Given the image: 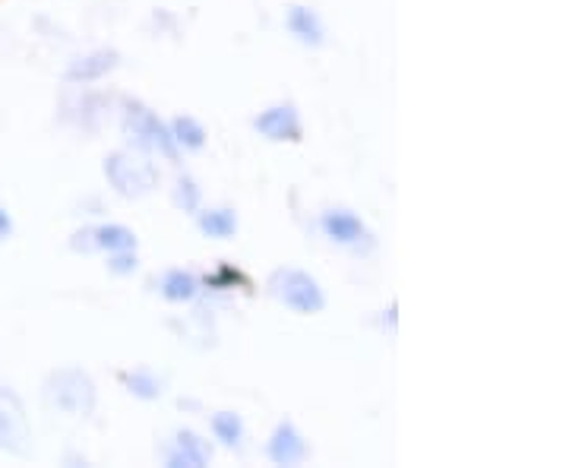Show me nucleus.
Here are the masks:
<instances>
[{
    "label": "nucleus",
    "mask_w": 569,
    "mask_h": 468,
    "mask_svg": "<svg viewBox=\"0 0 569 468\" xmlns=\"http://www.w3.org/2000/svg\"><path fill=\"white\" fill-rule=\"evenodd\" d=\"M118 380H121V387L127 389L133 399H140V402H156V399H162L164 380L159 377V374H152L149 367L121 370V374H118Z\"/></svg>",
    "instance_id": "14"
},
{
    "label": "nucleus",
    "mask_w": 569,
    "mask_h": 468,
    "mask_svg": "<svg viewBox=\"0 0 569 468\" xmlns=\"http://www.w3.org/2000/svg\"><path fill=\"white\" fill-rule=\"evenodd\" d=\"M13 231H17L13 216H10V209H7L3 200H0V241H10V238H13Z\"/></svg>",
    "instance_id": "22"
},
{
    "label": "nucleus",
    "mask_w": 569,
    "mask_h": 468,
    "mask_svg": "<svg viewBox=\"0 0 569 468\" xmlns=\"http://www.w3.org/2000/svg\"><path fill=\"white\" fill-rule=\"evenodd\" d=\"M140 269V257L137 250H118V253H108V272L111 276H133Z\"/></svg>",
    "instance_id": "20"
},
{
    "label": "nucleus",
    "mask_w": 569,
    "mask_h": 468,
    "mask_svg": "<svg viewBox=\"0 0 569 468\" xmlns=\"http://www.w3.org/2000/svg\"><path fill=\"white\" fill-rule=\"evenodd\" d=\"M209 430H212V440H219V447L224 449H241L247 437L244 418L238 411H228V408L209 418Z\"/></svg>",
    "instance_id": "17"
},
{
    "label": "nucleus",
    "mask_w": 569,
    "mask_h": 468,
    "mask_svg": "<svg viewBox=\"0 0 569 468\" xmlns=\"http://www.w3.org/2000/svg\"><path fill=\"white\" fill-rule=\"evenodd\" d=\"M92 238H96V250L99 253H118V250H137L140 238L130 225L123 222H102L92 228Z\"/></svg>",
    "instance_id": "15"
},
{
    "label": "nucleus",
    "mask_w": 569,
    "mask_h": 468,
    "mask_svg": "<svg viewBox=\"0 0 569 468\" xmlns=\"http://www.w3.org/2000/svg\"><path fill=\"white\" fill-rule=\"evenodd\" d=\"M121 127L123 137L133 143V149L149 152V156H159L164 162H174L181 159V149L174 146L171 137V127L162 121L152 108L140 99H123L121 102Z\"/></svg>",
    "instance_id": "2"
},
{
    "label": "nucleus",
    "mask_w": 569,
    "mask_h": 468,
    "mask_svg": "<svg viewBox=\"0 0 569 468\" xmlns=\"http://www.w3.org/2000/svg\"><path fill=\"white\" fill-rule=\"evenodd\" d=\"M266 459L279 468H298L310 459V444H307V437L295 421L282 418L272 428L269 440H266Z\"/></svg>",
    "instance_id": "7"
},
{
    "label": "nucleus",
    "mask_w": 569,
    "mask_h": 468,
    "mask_svg": "<svg viewBox=\"0 0 569 468\" xmlns=\"http://www.w3.org/2000/svg\"><path fill=\"white\" fill-rule=\"evenodd\" d=\"M171 200L174 206L181 209V212H197L200 206H203V190H200V183L193 181L190 175H178V181H174V190H171Z\"/></svg>",
    "instance_id": "19"
},
{
    "label": "nucleus",
    "mask_w": 569,
    "mask_h": 468,
    "mask_svg": "<svg viewBox=\"0 0 569 468\" xmlns=\"http://www.w3.org/2000/svg\"><path fill=\"white\" fill-rule=\"evenodd\" d=\"M44 406L67 418H89L99 406V389L96 380L80 365H63L51 370L41 384Z\"/></svg>",
    "instance_id": "1"
},
{
    "label": "nucleus",
    "mask_w": 569,
    "mask_h": 468,
    "mask_svg": "<svg viewBox=\"0 0 569 468\" xmlns=\"http://www.w3.org/2000/svg\"><path fill=\"white\" fill-rule=\"evenodd\" d=\"M200 282H203V291L206 288H209V291H238V288L253 286L244 269L234 263H219L212 272H206Z\"/></svg>",
    "instance_id": "18"
},
{
    "label": "nucleus",
    "mask_w": 569,
    "mask_h": 468,
    "mask_svg": "<svg viewBox=\"0 0 569 468\" xmlns=\"http://www.w3.org/2000/svg\"><path fill=\"white\" fill-rule=\"evenodd\" d=\"M197 228L209 241H231L238 235V212L231 206H200L197 212Z\"/></svg>",
    "instance_id": "12"
},
{
    "label": "nucleus",
    "mask_w": 569,
    "mask_h": 468,
    "mask_svg": "<svg viewBox=\"0 0 569 468\" xmlns=\"http://www.w3.org/2000/svg\"><path fill=\"white\" fill-rule=\"evenodd\" d=\"M159 295L168 305H193L203 295V282L190 269H168L159 279Z\"/></svg>",
    "instance_id": "13"
},
{
    "label": "nucleus",
    "mask_w": 569,
    "mask_h": 468,
    "mask_svg": "<svg viewBox=\"0 0 569 468\" xmlns=\"http://www.w3.org/2000/svg\"><path fill=\"white\" fill-rule=\"evenodd\" d=\"M32 440V421L22 396L13 387H0V452L13 459H29Z\"/></svg>",
    "instance_id": "5"
},
{
    "label": "nucleus",
    "mask_w": 569,
    "mask_h": 468,
    "mask_svg": "<svg viewBox=\"0 0 569 468\" xmlns=\"http://www.w3.org/2000/svg\"><path fill=\"white\" fill-rule=\"evenodd\" d=\"M118 67H121V54L114 48H96V51L77 54L63 67V82L67 86H92V82H102L104 77H111Z\"/></svg>",
    "instance_id": "9"
},
{
    "label": "nucleus",
    "mask_w": 569,
    "mask_h": 468,
    "mask_svg": "<svg viewBox=\"0 0 569 468\" xmlns=\"http://www.w3.org/2000/svg\"><path fill=\"white\" fill-rule=\"evenodd\" d=\"M284 32L298 44H305V48H323L326 44L323 17L313 7H307V3H291L284 10Z\"/></svg>",
    "instance_id": "11"
},
{
    "label": "nucleus",
    "mask_w": 569,
    "mask_h": 468,
    "mask_svg": "<svg viewBox=\"0 0 569 468\" xmlns=\"http://www.w3.org/2000/svg\"><path fill=\"white\" fill-rule=\"evenodd\" d=\"M168 127H171L174 146H178L181 152H203L206 143H209V130H206L203 121L193 118V114H178V118L168 121Z\"/></svg>",
    "instance_id": "16"
},
{
    "label": "nucleus",
    "mask_w": 569,
    "mask_h": 468,
    "mask_svg": "<svg viewBox=\"0 0 569 468\" xmlns=\"http://www.w3.org/2000/svg\"><path fill=\"white\" fill-rule=\"evenodd\" d=\"M320 231L332 245L348 247V250H361V245H370V228L367 222L346 206H332L320 216Z\"/></svg>",
    "instance_id": "8"
},
{
    "label": "nucleus",
    "mask_w": 569,
    "mask_h": 468,
    "mask_svg": "<svg viewBox=\"0 0 569 468\" xmlns=\"http://www.w3.org/2000/svg\"><path fill=\"white\" fill-rule=\"evenodd\" d=\"M250 127H253L257 137H263L266 143L295 146L305 140V118H301L295 102L266 104L263 111L250 121Z\"/></svg>",
    "instance_id": "6"
},
{
    "label": "nucleus",
    "mask_w": 569,
    "mask_h": 468,
    "mask_svg": "<svg viewBox=\"0 0 569 468\" xmlns=\"http://www.w3.org/2000/svg\"><path fill=\"white\" fill-rule=\"evenodd\" d=\"M212 462V444L197 430L178 428L171 434V444L164 449L168 468H206Z\"/></svg>",
    "instance_id": "10"
},
{
    "label": "nucleus",
    "mask_w": 569,
    "mask_h": 468,
    "mask_svg": "<svg viewBox=\"0 0 569 468\" xmlns=\"http://www.w3.org/2000/svg\"><path fill=\"white\" fill-rule=\"evenodd\" d=\"M70 250H77V253H99V250H96V238H92V228H80V231H73V238H70Z\"/></svg>",
    "instance_id": "21"
},
{
    "label": "nucleus",
    "mask_w": 569,
    "mask_h": 468,
    "mask_svg": "<svg viewBox=\"0 0 569 468\" xmlns=\"http://www.w3.org/2000/svg\"><path fill=\"white\" fill-rule=\"evenodd\" d=\"M102 175L108 187L123 200H142L159 187V165L140 149H118L104 156Z\"/></svg>",
    "instance_id": "3"
},
{
    "label": "nucleus",
    "mask_w": 569,
    "mask_h": 468,
    "mask_svg": "<svg viewBox=\"0 0 569 468\" xmlns=\"http://www.w3.org/2000/svg\"><path fill=\"white\" fill-rule=\"evenodd\" d=\"M269 295L291 313L298 317H317L326 310V288L320 286V279L307 269L298 266H282L269 276Z\"/></svg>",
    "instance_id": "4"
}]
</instances>
